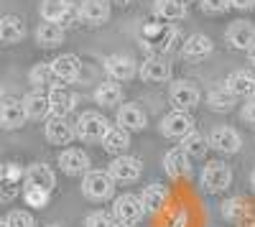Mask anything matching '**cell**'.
I'll return each instance as SVG.
<instances>
[{"instance_id": "cell-6", "label": "cell", "mask_w": 255, "mask_h": 227, "mask_svg": "<svg viewBox=\"0 0 255 227\" xmlns=\"http://www.w3.org/2000/svg\"><path fill=\"white\" fill-rule=\"evenodd\" d=\"M108 171H110V176L115 179V184H133V181H138L140 174H143V163H140V158H135V156L123 153V156H115V158H113V163L108 166Z\"/></svg>"}, {"instance_id": "cell-43", "label": "cell", "mask_w": 255, "mask_h": 227, "mask_svg": "<svg viewBox=\"0 0 255 227\" xmlns=\"http://www.w3.org/2000/svg\"><path fill=\"white\" fill-rule=\"evenodd\" d=\"M171 227H184V212H179V215L174 217V222H171Z\"/></svg>"}, {"instance_id": "cell-5", "label": "cell", "mask_w": 255, "mask_h": 227, "mask_svg": "<svg viewBox=\"0 0 255 227\" xmlns=\"http://www.w3.org/2000/svg\"><path fill=\"white\" fill-rule=\"evenodd\" d=\"M113 215H115V220H118L120 225L135 227V225L143 220L145 210H143L140 197H135V194H120V197L115 199V204H113Z\"/></svg>"}, {"instance_id": "cell-38", "label": "cell", "mask_w": 255, "mask_h": 227, "mask_svg": "<svg viewBox=\"0 0 255 227\" xmlns=\"http://www.w3.org/2000/svg\"><path fill=\"white\" fill-rule=\"evenodd\" d=\"M222 212H225V217L227 220H240L243 215H245V207H243V199H232V202H225L222 204Z\"/></svg>"}, {"instance_id": "cell-8", "label": "cell", "mask_w": 255, "mask_h": 227, "mask_svg": "<svg viewBox=\"0 0 255 227\" xmlns=\"http://www.w3.org/2000/svg\"><path fill=\"white\" fill-rule=\"evenodd\" d=\"M44 133H46V140L51 143V146H69V143L77 138L74 122H69L67 117H56V115H51L46 120Z\"/></svg>"}, {"instance_id": "cell-11", "label": "cell", "mask_w": 255, "mask_h": 227, "mask_svg": "<svg viewBox=\"0 0 255 227\" xmlns=\"http://www.w3.org/2000/svg\"><path fill=\"white\" fill-rule=\"evenodd\" d=\"M26 122V110L23 100L18 97H3L0 100V128L3 130H15Z\"/></svg>"}, {"instance_id": "cell-2", "label": "cell", "mask_w": 255, "mask_h": 227, "mask_svg": "<svg viewBox=\"0 0 255 227\" xmlns=\"http://www.w3.org/2000/svg\"><path fill=\"white\" fill-rule=\"evenodd\" d=\"M199 184H202L204 192L220 194L232 184V169L227 166L225 161H209L207 166L202 169V174H199Z\"/></svg>"}, {"instance_id": "cell-41", "label": "cell", "mask_w": 255, "mask_h": 227, "mask_svg": "<svg viewBox=\"0 0 255 227\" xmlns=\"http://www.w3.org/2000/svg\"><path fill=\"white\" fill-rule=\"evenodd\" d=\"M255 5V0H230V8H235V10H253Z\"/></svg>"}, {"instance_id": "cell-7", "label": "cell", "mask_w": 255, "mask_h": 227, "mask_svg": "<svg viewBox=\"0 0 255 227\" xmlns=\"http://www.w3.org/2000/svg\"><path fill=\"white\" fill-rule=\"evenodd\" d=\"M191 130H194V120H191L189 113L184 110H174L161 117V133L166 138H174V140H184Z\"/></svg>"}, {"instance_id": "cell-20", "label": "cell", "mask_w": 255, "mask_h": 227, "mask_svg": "<svg viewBox=\"0 0 255 227\" xmlns=\"http://www.w3.org/2000/svg\"><path fill=\"white\" fill-rule=\"evenodd\" d=\"M110 18V0H82L79 3V20L90 26H102Z\"/></svg>"}, {"instance_id": "cell-1", "label": "cell", "mask_w": 255, "mask_h": 227, "mask_svg": "<svg viewBox=\"0 0 255 227\" xmlns=\"http://www.w3.org/2000/svg\"><path fill=\"white\" fill-rule=\"evenodd\" d=\"M74 128H77V138L82 143H102L105 133H108V128H110V122L105 120V115H100L95 110H87V113H82L77 117Z\"/></svg>"}, {"instance_id": "cell-46", "label": "cell", "mask_w": 255, "mask_h": 227, "mask_svg": "<svg viewBox=\"0 0 255 227\" xmlns=\"http://www.w3.org/2000/svg\"><path fill=\"white\" fill-rule=\"evenodd\" d=\"M3 176H5V169H3V166H0V179H3Z\"/></svg>"}, {"instance_id": "cell-23", "label": "cell", "mask_w": 255, "mask_h": 227, "mask_svg": "<svg viewBox=\"0 0 255 227\" xmlns=\"http://www.w3.org/2000/svg\"><path fill=\"white\" fill-rule=\"evenodd\" d=\"M23 110H26V117L28 120H44L51 115V105H49V95L44 92H28L23 97Z\"/></svg>"}, {"instance_id": "cell-18", "label": "cell", "mask_w": 255, "mask_h": 227, "mask_svg": "<svg viewBox=\"0 0 255 227\" xmlns=\"http://www.w3.org/2000/svg\"><path fill=\"white\" fill-rule=\"evenodd\" d=\"M51 69H54V77L59 82L72 85V82H77L79 74H82V61H79L77 54H61L51 61Z\"/></svg>"}, {"instance_id": "cell-52", "label": "cell", "mask_w": 255, "mask_h": 227, "mask_svg": "<svg viewBox=\"0 0 255 227\" xmlns=\"http://www.w3.org/2000/svg\"><path fill=\"white\" fill-rule=\"evenodd\" d=\"M253 227H255V225H253Z\"/></svg>"}, {"instance_id": "cell-3", "label": "cell", "mask_w": 255, "mask_h": 227, "mask_svg": "<svg viewBox=\"0 0 255 227\" xmlns=\"http://www.w3.org/2000/svg\"><path fill=\"white\" fill-rule=\"evenodd\" d=\"M82 194L95 202H105L115 194V179L110 171H87L82 179Z\"/></svg>"}, {"instance_id": "cell-34", "label": "cell", "mask_w": 255, "mask_h": 227, "mask_svg": "<svg viewBox=\"0 0 255 227\" xmlns=\"http://www.w3.org/2000/svg\"><path fill=\"white\" fill-rule=\"evenodd\" d=\"M18 194H20V187H18L15 174H5L0 179V204H10Z\"/></svg>"}, {"instance_id": "cell-9", "label": "cell", "mask_w": 255, "mask_h": 227, "mask_svg": "<svg viewBox=\"0 0 255 227\" xmlns=\"http://www.w3.org/2000/svg\"><path fill=\"white\" fill-rule=\"evenodd\" d=\"M105 72L115 82H128L138 74V61L128 54H110L105 59Z\"/></svg>"}, {"instance_id": "cell-16", "label": "cell", "mask_w": 255, "mask_h": 227, "mask_svg": "<svg viewBox=\"0 0 255 227\" xmlns=\"http://www.w3.org/2000/svg\"><path fill=\"white\" fill-rule=\"evenodd\" d=\"M49 105H51V115L67 117V115L77 108V95H74L69 87L54 85V87H49Z\"/></svg>"}, {"instance_id": "cell-19", "label": "cell", "mask_w": 255, "mask_h": 227, "mask_svg": "<svg viewBox=\"0 0 255 227\" xmlns=\"http://www.w3.org/2000/svg\"><path fill=\"white\" fill-rule=\"evenodd\" d=\"M138 77L143 82H153V85H163V82L171 79V64L158 56L145 59L143 64H138Z\"/></svg>"}, {"instance_id": "cell-37", "label": "cell", "mask_w": 255, "mask_h": 227, "mask_svg": "<svg viewBox=\"0 0 255 227\" xmlns=\"http://www.w3.org/2000/svg\"><path fill=\"white\" fill-rule=\"evenodd\" d=\"M84 227H115V222L108 212H92L84 220Z\"/></svg>"}, {"instance_id": "cell-14", "label": "cell", "mask_w": 255, "mask_h": 227, "mask_svg": "<svg viewBox=\"0 0 255 227\" xmlns=\"http://www.w3.org/2000/svg\"><path fill=\"white\" fill-rule=\"evenodd\" d=\"M145 122H148V117H145V113L135 105V102H125V105L118 108L115 125L125 128L128 133H140L145 128Z\"/></svg>"}, {"instance_id": "cell-10", "label": "cell", "mask_w": 255, "mask_h": 227, "mask_svg": "<svg viewBox=\"0 0 255 227\" xmlns=\"http://www.w3.org/2000/svg\"><path fill=\"white\" fill-rule=\"evenodd\" d=\"M225 38H227V44L232 49L248 54V51L255 49V26L250 23V20H235V23L227 28Z\"/></svg>"}, {"instance_id": "cell-17", "label": "cell", "mask_w": 255, "mask_h": 227, "mask_svg": "<svg viewBox=\"0 0 255 227\" xmlns=\"http://www.w3.org/2000/svg\"><path fill=\"white\" fill-rule=\"evenodd\" d=\"M163 171L171 179H189L191 176V158L184 148H171L163 156Z\"/></svg>"}, {"instance_id": "cell-29", "label": "cell", "mask_w": 255, "mask_h": 227, "mask_svg": "<svg viewBox=\"0 0 255 227\" xmlns=\"http://www.w3.org/2000/svg\"><path fill=\"white\" fill-rule=\"evenodd\" d=\"M64 41V26L61 23H49L44 20L38 28H36V44L44 46V49H54Z\"/></svg>"}, {"instance_id": "cell-51", "label": "cell", "mask_w": 255, "mask_h": 227, "mask_svg": "<svg viewBox=\"0 0 255 227\" xmlns=\"http://www.w3.org/2000/svg\"><path fill=\"white\" fill-rule=\"evenodd\" d=\"M49 227H61V225H49Z\"/></svg>"}, {"instance_id": "cell-50", "label": "cell", "mask_w": 255, "mask_h": 227, "mask_svg": "<svg viewBox=\"0 0 255 227\" xmlns=\"http://www.w3.org/2000/svg\"><path fill=\"white\" fill-rule=\"evenodd\" d=\"M0 100H3V87H0Z\"/></svg>"}, {"instance_id": "cell-12", "label": "cell", "mask_w": 255, "mask_h": 227, "mask_svg": "<svg viewBox=\"0 0 255 227\" xmlns=\"http://www.w3.org/2000/svg\"><path fill=\"white\" fill-rule=\"evenodd\" d=\"M243 146V138L238 130H232L227 125H220L209 133V148H215L217 153H225V156H232V153H238Z\"/></svg>"}, {"instance_id": "cell-26", "label": "cell", "mask_w": 255, "mask_h": 227, "mask_svg": "<svg viewBox=\"0 0 255 227\" xmlns=\"http://www.w3.org/2000/svg\"><path fill=\"white\" fill-rule=\"evenodd\" d=\"M95 102L102 108H118L120 102H123V90L115 79H105L97 85L95 90Z\"/></svg>"}, {"instance_id": "cell-4", "label": "cell", "mask_w": 255, "mask_h": 227, "mask_svg": "<svg viewBox=\"0 0 255 227\" xmlns=\"http://www.w3.org/2000/svg\"><path fill=\"white\" fill-rule=\"evenodd\" d=\"M168 97H171V105L176 110H184V113L194 110L199 102H202V92H199V87L191 79H176V82H171V87H168Z\"/></svg>"}, {"instance_id": "cell-42", "label": "cell", "mask_w": 255, "mask_h": 227, "mask_svg": "<svg viewBox=\"0 0 255 227\" xmlns=\"http://www.w3.org/2000/svg\"><path fill=\"white\" fill-rule=\"evenodd\" d=\"M133 3H135V0H110V5H120V8H128Z\"/></svg>"}, {"instance_id": "cell-27", "label": "cell", "mask_w": 255, "mask_h": 227, "mask_svg": "<svg viewBox=\"0 0 255 227\" xmlns=\"http://www.w3.org/2000/svg\"><path fill=\"white\" fill-rule=\"evenodd\" d=\"M23 36H26V26L18 15L0 18V44H18Z\"/></svg>"}, {"instance_id": "cell-36", "label": "cell", "mask_w": 255, "mask_h": 227, "mask_svg": "<svg viewBox=\"0 0 255 227\" xmlns=\"http://www.w3.org/2000/svg\"><path fill=\"white\" fill-rule=\"evenodd\" d=\"M23 199L28 207H38V210H44L46 204H49V192H41V189H26L23 192Z\"/></svg>"}, {"instance_id": "cell-45", "label": "cell", "mask_w": 255, "mask_h": 227, "mask_svg": "<svg viewBox=\"0 0 255 227\" xmlns=\"http://www.w3.org/2000/svg\"><path fill=\"white\" fill-rule=\"evenodd\" d=\"M176 3H181V5H184V8H189V5H191V3H194V0H176Z\"/></svg>"}, {"instance_id": "cell-21", "label": "cell", "mask_w": 255, "mask_h": 227, "mask_svg": "<svg viewBox=\"0 0 255 227\" xmlns=\"http://www.w3.org/2000/svg\"><path fill=\"white\" fill-rule=\"evenodd\" d=\"M140 202H143V210L148 215H161L168 204V189L163 184H148L140 192Z\"/></svg>"}, {"instance_id": "cell-33", "label": "cell", "mask_w": 255, "mask_h": 227, "mask_svg": "<svg viewBox=\"0 0 255 227\" xmlns=\"http://www.w3.org/2000/svg\"><path fill=\"white\" fill-rule=\"evenodd\" d=\"M28 79L33 87H54V69L51 64H36L31 72H28Z\"/></svg>"}, {"instance_id": "cell-31", "label": "cell", "mask_w": 255, "mask_h": 227, "mask_svg": "<svg viewBox=\"0 0 255 227\" xmlns=\"http://www.w3.org/2000/svg\"><path fill=\"white\" fill-rule=\"evenodd\" d=\"M153 13H156V18L166 20V23L186 18V8L181 3H176V0H153Z\"/></svg>"}, {"instance_id": "cell-25", "label": "cell", "mask_w": 255, "mask_h": 227, "mask_svg": "<svg viewBox=\"0 0 255 227\" xmlns=\"http://www.w3.org/2000/svg\"><path fill=\"white\" fill-rule=\"evenodd\" d=\"M212 54V38L204 36V33H191L186 41H184V46H181V56L184 59H191V61H197V59H204Z\"/></svg>"}, {"instance_id": "cell-47", "label": "cell", "mask_w": 255, "mask_h": 227, "mask_svg": "<svg viewBox=\"0 0 255 227\" xmlns=\"http://www.w3.org/2000/svg\"><path fill=\"white\" fill-rule=\"evenodd\" d=\"M250 181H253V187H255V171H253V176H250Z\"/></svg>"}, {"instance_id": "cell-32", "label": "cell", "mask_w": 255, "mask_h": 227, "mask_svg": "<svg viewBox=\"0 0 255 227\" xmlns=\"http://www.w3.org/2000/svg\"><path fill=\"white\" fill-rule=\"evenodd\" d=\"M181 148L189 153V158H204L209 151V138H204L202 133L191 130L184 140H181Z\"/></svg>"}, {"instance_id": "cell-44", "label": "cell", "mask_w": 255, "mask_h": 227, "mask_svg": "<svg viewBox=\"0 0 255 227\" xmlns=\"http://www.w3.org/2000/svg\"><path fill=\"white\" fill-rule=\"evenodd\" d=\"M248 64H250V67H255V49H253V51H248Z\"/></svg>"}, {"instance_id": "cell-28", "label": "cell", "mask_w": 255, "mask_h": 227, "mask_svg": "<svg viewBox=\"0 0 255 227\" xmlns=\"http://www.w3.org/2000/svg\"><path fill=\"white\" fill-rule=\"evenodd\" d=\"M72 8L69 0H41V18L49 23H64Z\"/></svg>"}, {"instance_id": "cell-30", "label": "cell", "mask_w": 255, "mask_h": 227, "mask_svg": "<svg viewBox=\"0 0 255 227\" xmlns=\"http://www.w3.org/2000/svg\"><path fill=\"white\" fill-rule=\"evenodd\" d=\"M235 95H232L225 85H220V87H215V90H209V95H207V105L215 110V113H230L232 108H235Z\"/></svg>"}, {"instance_id": "cell-48", "label": "cell", "mask_w": 255, "mask_h": 227, "mask_svg": "<svg viewBox=\"0 0 255 227\" xmlns=\"http://www.w3.org/2000/svg\"><path fill=\"white\" fill-rule=\"evenodd\" d=\"M0 227H8V225H5V220H0Z\"/></svg>"}, {"instance_id": "cell-49", "label": "cell", "mask_w": 255, "mask_h": 227, "mask_svg": "<svg viewBox=\"0 0 255 227\" xmlns=\"http://www.w3.org/2000/svg\"><path fill=\"white\" fill-rule=\"evenodd\" d=\"M115 227H128V225H120V222H118V225H115Z\"/></svg>"}, {"instance_id": "cell-35", "label": "cell", "mask_w": 255, "mask_h": 227, "mask_svg": "<svg viewBox=\"0 0 255 227\" xmlns=\"http://www.w3.org/2000/svg\"><path fill=\"white\" fill-rule=\"evenodd\" d=\"M5 225L8 227H36V220L31 212L26 210H13L8 217H5Z\"/></svg>"}, {"instance_id": "cell-15", "label": "cell", "mask_w": 255, "mask_h": 227, "mask_svg": "<svg viewBox=\"0 0 255 227\" xmlns=\"http://www.w3.org/2000/svg\"><path fill=\"white\" fill-rule=\"evenodd\" d=\"M59 169L69 176H82L90 171V156L82 148H67L59 153Z\"/></svg>"}, {"instance_id": "cell-13", "label": "cell", "mask_w": 255, "mask_h": 227, "mask_svg": "<svg viewBox=\"0 0 255 227\" xmlns=\"http://www.w3.org/2000/svg\"><path fill=\"white\" fill-rule=\"evenodd\" d=\"M26 181V189H41V192H49L56 187V174L46 166V163H31L23 174Z\"/></svg>"}, {"instance_id": "cell-39", "label": "cell", "mask_w": 255, "mask_h": 227, "mask_svg": "<svg viewBox=\"0 0 255 227\" xmlns=\"http://www.w3.org/2000/svg\"><path fill=\"white\" fill-rule=\"evenodd\" d=\"M199 8L204 13H222L230 8V0H199Z\"/></svg>"}, {"instance_id": "cell-24", "label": "cell", "mask_w": 255, "mask_h": 227, "mask_svg": "<svg viewBox=\"0 0 255 227\" xmlns=\"http://www.w3.org/2000/svg\"><path fill=\"white\" fill-rule=\"evenodd\" d=\"M128 146H130V133L120 125H110L108 133L102 138V148L108 153H115V156H123L128 153Z\"/></svg>"}, {"instance_id": "cell-22", "label": "cell", "mask_w": 255, "mask_h": 227, "mask_svg": "<svg viewBox=\"0 0 255 227\" xmlns=\"http://www.w3.org/2000/svg\"><path fill=\"white\" fill-rule=\"evenodd\" d=\"M225 87L235 95V97H245V100H253L255 97V77L245 69H238L232 72L225 82Z\"/></svg>"}, {"instance_id": "cell-40", "label": "cell", "mask_w": 255, "mask_h": 227, "mask_svg": "<svg viewBox=\"0 0 255 227\" xmlns=\"http://www.w3.org/2000/svg\"><path fill=\"white\" fill-rule=\"evenodd\" d=\"M240 115H243V120H245V122H253V125H255V97L245 102V105H243V113H240Z\"/></svg>"}]
</instances>
